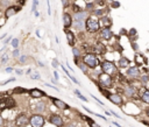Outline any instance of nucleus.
Wrapping results in <instances>:
<instances>
[{
  "mask_svg": "<svg viewBox=\"0 0 149 127\" xmlns=\"http://www.w3.org/2000/svg\"><path fill=\"white\" fill-rule=\"evenodd\" d=\"M146 114H147V116L149 117V107H148V108H147V110H146Z\"/></svg>",
  "mask_w": 149,
  "mask_h": 127,
  "instance_id": "51",
  "label": "nucleus"
},
{
  "mask_svg": "<svg viewBox=\"0 0 149 127\" xmlns=\"http://www.w3.org/2000/svg\"><path fill=\"white\" fill-rule=\"evenodd\" d=\"M12 46H13L14 49H16V48L19 47V40H18V39H13V40H12Z\"/></svg>",
  "mask_w": 149,
  "mask_h": 127,
  "instance_id": "28",
  "label": "nucleus"
},
{
  "mask_svg": "<svg viewBox=\"0 0 149 127\" xmlns=\"http://www.w3.org/2000/svg\"><path fill=\"white\" fill-rule=\"evenodd\" d=\"M47 4H48V14L50 15V14H51V11H50V2H49V0H47Z\"/></svg>",
  "mask_w": 149,
  "mask_h": 127,
  "instance_id": "41",
  "label": "nucleus"
},
{
  "mask_svg": "<svg viewBox=\"0 0 149 127\" xmlns=\"http://www.w3.org/2000/svg\"><path fill=\"white\" fill-rule=\"evenodd\" d=\"M74 95L77 96V97H78L79 99H82L83 101H85V103H87V101H89V100H87V98H85L84 96H82V95H80V91H79V90H74Z\"/></svg>",
  "mask_w": 149,
  "mask_h": 127,
  "instance_id": "24",
  "label": "nucleus"
},
{
  "mask_svg": "<svg viewBox=\"0 0 149 127\" xmlns=\"http://www.w3.org/2000/svg\"><path fill=\"white\" fill-rule=\"evenodd\" d=\"M29 95L32 96L33 98H41V97H44L46 93L43 91L38 90V89H32V90L29 91Z\"/></svg>",
  "mask_w": 149,
  "mask_h": 127,
  "instance_id": "17",
  "label": "nucleus"
},
{
  "mask_svg": "<svg viewBox=\"0 0 149 127\" xmlns=\"http://www.w3.org/2000/svg\"><path fill=\"white\" fill-rule=\"evenodd\" d=\"M98 79H99V83L102 88H106V89H110L113 86V79H112V76L107 74H100L99 75V77H98Z\"/></svg>",
  "mask_w": 149,
  "mask_h": 127,
  "instance_id": "4",
  "label": "nucleus"
},
{
  "mask_svg": "<svg viewBox=\"0 0 149 127\" xmlns=\"http://www.w3.org/2000/svg\"><path fill=\"white\" fill-rule=\"evenodd\" d=\"M141 80H142V82H143L144 84H146V83H147V82L149 80V77H148V76H143V77L141 78Z\"/></svg>",
  "mask_w": 149,
  "mask_h": 127,
  "instance_id": "35",
  "label": "nucleus"
},
{
  "mask_svg": "<svg viewBox=\"0 0 149 127\" xmlns=\"http://www.w3.org/2000/svg\"><path fill=\"white\" fill-rule=\"evenodd\" d=\"M20 10H21L20 7H14V6H11V7L6 8L5 16H6V18H11V16H13L14 14H16V12L20 11Z\"/></svg>",
  "mask_w": 149,
  "mask_h": 127,
  "instance_id": "14",
  "label": "nucleus"
},
{
  "mask_svg": "<svg viewBox=\"0 0 149 127\" xmlns=\"http://www.w3.org/2000/svg\"><path fill=\"white\" fill-rule=\"evenodd\" d=\"M111 127H112V126H111Z\"/></svg>",
  "mask_w": 149,
  "mask_h": 127,
  "instance_id": "56",
  "label": "nucleus"
},
{
  "mask_svg": "<svg viewBox=\"0 0 149 127\" xmlns=\"http://www.w3.org/2000/svg\"><path fill=\"white\" fill-rule=\"evenodd\" d=\"M30 78H32V79H40V78H41V76H40L38 72H34V74L30 75Z\"/></svg>",
  "mask_w": 149,
  "mask_h": 127,
  "instance_id": "29",
  "label": "nucleus"
},
{
  "mask_svg": "<svg viewBox=\"0 0 149 127\" xmlns=\"http://www.w3.org/2000/svg\"><path fill=\"white\" fill-rule=\"evenodd\" d=\"M13 92H14V93H19V95H20V93H25V92H28V91H27L26 89H23V88H15V89L13 90Z\"/></svg>",
  "mask_w": 149,
  "mask_h": 127,
  "instance_id": "26",
  "label": "nucleus"
},
{
  "mask_svg": "<svg viewBox=\"0 0 149 127\" xmlns=\"http://www.w3.org/2000/svg\"><path fill=\"white\" fill-rule=\"evenodd\" d=\"M61 67H62V69H63V71H64V72H65V75H66V76L69 77L70 79H71V80H72V82H74V84H78V85L80 84L79 82H78V79H76V78H74V76H72V75L70 74V72H69V71H68V70L65 69V67H64V65H61Z\"/></svg>",
  "mask_w": 149,
  "mask_h": 127,
  "instance_id": "21",
  "label": "nucleus"
},
{
  "mask_svg": "<svg viewBox=\"0 0 149 127\" xmlns=\"http://www.w3.org/2000/svg\"><path fill=\"white\" fill-rule=\"evenodd\" d=\"M12 70H13L12 68H7V69H6V72H11Z\"/></svg>",
  "mask_w": 149,
  "mask_h": 127,
  "instance_id": "46",
  "label": "nucleus"
},
{
  "mask_svg": "<svg viewBox=\"0 0 149 127\" xmlns=\"http://www.w3.org/2000/svg\"><path fill=\"white\" fill-rule=\"evenodd\" d=\"M72 54H74V57H80V51H79V49L78 48H74V47H72Z\"/></svg>",
  "mask_w": 149,
  "mask_h": 127,
  "instance_id": "27",
  "label": "nucleus"
},
{
  "mask_svg": "<svg viewBox=\"0 0 149 127\" xmlns=\"http://www.w3.org/2000/svg\"><path fill=\"white\" fill-rule=\"evenodd\" d=\"M102 13H104V11H102V10H98V11H94V14H96V15H101Z\"/></svg>",
  "mask_w": 149,
  "mask_h": 127,
  "instance_id": "38",
  "label": "nucleus"
},
{
  "mask_svg": "<svg viewBox=\"0 0 149 127\" xmlns=\"http://www.w3.org/2000/svg\"><path fill=\"white\" fill-rule=\"evenodd\" d=\"M0 103H1V100H0Z\"/></svg>",
  "mask_w": 149,
  "mask_h": 127,
  "instance_id": "55",
  "label": "nucleus"
},
{
  "mask_svg": "<svg viewBox=\"0 0 149 127\" xmlns=\"http://www.w3.org/2000/svg\"><path fill=\"white\" fill-rule=\"evenodd\" d=\"M49 122L53 124V125H55V126H57V127H62L64 125V120L58 116V114H53V116H50Z\"/></svg>",
  "mask_w": 149,
  "mask_h": 127,
  "instance_id": "7",
  "label": "nucleus"
},
{
  "mask_svg": "<svg viewBox=\"0 0 149 127\" xmlns=\"http://www.w3.org/2000/svg\"><path fill=\"white\" fill-rule=\"evenodd\" d=\"M19 54H20L19 49H18V48H16V49H14V51H13V56H14V57H18V56H19Z\"/></svg>",
  "mask_w": 149,
  "mask_h": 127,
  "instance_id": "32",
  "label": "nucleus"
},
{
  "mask_svg": "<svg viewBox=\"0 0 149 127\" xmlns=\"http://www.w3.org/2000/svg\"><path fill=\"white\" fill-rule=\"evenodd\" d=\"M85 28L87 32L90 33H96L99 30V21L97 20V19H93V18H89L87 20H86V23H85Z\"/></svg>",
  "mask_w": 149,
  "mask_h": 127,
  "instance_id": "3",
  "label": "nucleus"
},
{
  "mask_svg": "<svg viewBox=\"0 0 149 127\" xmlns=\"http://www.w3.org/2000/svg\"><path fill=\"white\" fill-rule=\"evenodd\" d=\"M141 99H142V101H143V103L149 104V90H146L143 93H142V96H141Z\"/></svg>",
  "mask_w": 149,
  "mask_h": 127,
  "instance_id": "22",
  "label": "nucleus"
},
{
  "mask_svg": "<svg viewBox=\"0 0 149 127\" xmlns=\"http://www.w3.org/2000/svg\"><path fill=\"white\" fill-rule=\"evenodd\" d=\"M127 75L129 77H132V78H138V77H140V75H141V71L139 70L138 67H130L127 70Z\"/></svg>",
  "mask_w": 149,
  "mask_h": 127,
  "instance_id": "11",
  "label": "nucleus"
},
{
  "mask_svg": "<svg viewBox=\"0 0 149 127\" xmlns=\"http://www.w3.org/2000/svg\"><path fill=\"white\" fill-rule=\"evenodd\" d=\"M74 20L76 21H84L86 18H87V12L86 11H80V12H77L74 13Z\"/></svg>",
  "mask_w": 149,
  "mask_h": 127,
  "instance_id": "16",
  "label": "nucleus"
},
{
  "mask_svg": "<svg viewBox=\"0 0 149 127\" xmlns=\"http://www.w3.org/2000/svg\"><path fill=\"white\" fill-rule=\"evenodd\" d=\"M62 4H63V7L65 8L66 6L69 5V2H68V0H62Z\"/></svg>",
  "mask_w": 149,
  "mask_h": 127,
  "instance_id": "40",
  "label": "nucleus"
},
{
  "mask_svg": "<svg viewBox=\"0 0 149 127\" xmlns=\"http://www.w3.org/2000/svg\"><path fill=\"white\" fill-rule=\"evenodd\" d=\"M66 127H76V125H74V122H71V124H69V125H68Z\"/></svg>",
  "mask_w": 149,
  "mask_h": 127,
  "instance_id": "44",
  "label": "nucleus"
},
{
  "mask_svg": "<svg viewBox=\"0 0 149 127\" xmlns=\"http://www.w3.org/2000/svg\"><path fill=\"white\" fill-rule=\"evenodd\" d=\"M123 92H125L128 97H132V96H134V93H135V89H134L133 86L128 85V86H126V88L123 89Z\"/></svg>",
  "mask_w": 149,
  "mask_h": 127,
  "instance_id": "20",
  "label": "nucleus"
},
{
  "mask_svg": "<svg viewBox=\"0 0 149 127\" xmlns=\"http://www.w3.org/2000/svg\"><path fill=\"white\" fill-rule=\"evenodd\" d=\"M29 124L32 127H42L44 125V118L40 114H34L29 119Z\"/></svg>",
  "mask_w": 149,
  "mask_h": 127,
  "instance_id": "5",
  "label": "nucleus"
},
{
  "mask_svg": "<svg viewBox=\"0 0 149 127\" xmlns=\"http://www.w3.org/2000/svg\"><path fill=\"white\" fill-rule=\"evenodd\" d=\"M65 32V36H66V40H68V43L69 46L74 47V42H76V39H74V34L71 30H68V29H64Z\"/></svg>",
  "mask_w": 149,
  "mask_h": 127,
  "instance_id": "12",
  "label": "nucleus"
},
{
  "mask_svg": "<svg viewBox=\"0 0 149 127\" xmlns=\"http://www.w3.org/2000/svg\"><path fill=\"white\" fill-rule=\"evenodd\" d=\"M83 62L89 67L91 69H96L97 67L99 65V61H98V58L96 57V55L94 54H91V53H87L86 55L83 56Z\"/></svg>",
  "mask_w": 149,
  "mask_h": 127,
  "instance_id": "2",
  "label": "nucleus"
},
{
  "mask_svg": "<svg viewBox=\"0 0 149 127\" xmlns=\"http://www.w3.org/2000/svg\"><path fill=\"white\" fill-rule=\"evenodd\" d=\"M63 23H64V29H68V28L71 27V25H72V19H71L70 14H68V13H64L63 14Z\"/></svg>",
  "mask_w": 149,
  "mask_h": 127,
  "instance_id": "15",
  "label": "nucleus"
},
{
  "mask_svg": "<svg viewBox=\"0 0 149 127\" xmlns=\"http://www.w3.org/2000/svg\"><path fill=\"white\" fill-rule=\"evenodd\" d=\"M129 64H130L129 59H128V58H126V57H123V56L119 59V67H120V68H127Z\"/></svg>",
  "mask_w": 149,
  "mask_h": 127,
  "instance_id": "19",
  "label": "nucleus"
},
{
  "mask_svg": "<svg viewBox=\"0 0 149 127\" xmlns=\"http://www.w3.org/2000/svg\"><path fill=\"white\" fill-rule=\"evenodd\" d=\"M53 67L54 68H57V67H58V61H57V59H54L53 61Z\"/></svg>",
  "mask_w": 149,
  "mask_h": 127,
  "instance_id": "37",
  "label": "nucleus"
},
{
  "mask_svg": "<svg viewBox=\"0 0 149 127\" xmlns=\"http://www.w3.org/2000/svg\"><path fill=\"white\" fill-rule=\"evenodd\" d=\"M100 36L102 37L104 40H110V39L113 36V33H112L111 28H110V27H105V28L100 32Z\"/></svg>",
  "mask_w": 149,
  "mask_h": 127,
  "instance_id": "13",
  "label": "nucleus"
},
{
  "mask_svg": "<svg viewBox=\"0 0 149 127\" xmlns=\"http://www.w3.org/2000/svg\"><path fill=\"white\" fill-rule=\"evenodd\" d=\"M119 6H120V4H119L118 1H114V2H112V7H113V8H118Z\"/></svg>",
  "mask_w": 149,
  "mask_h": 127,
  "instance_id": "33",
  "label": "nucleus"
},
{
  "mask_svg": "<svg viewBox=\"0 0 149 127\" xmlns=\"http://www.w3.org/2000/svg\"><path fill=\"white\" fill-rule=\"evenodd\" d=\"M133 49L134 50H138V44L136 43H133Z\"/></svg>",
  "mask_w": 149,
  "mask_h": 127,
  "instance_id": "43",
  "label": "nucleus"
},
{
  "mask_svg": "<svg viewBox=\"0 0 149 127\" xmlns=\"http://www.w3.org/2000/svg\"><path fill=\"white\" fill-rule=\"evenodd\" d=\"M78 67H79L80 70H82L84 74H87V68H89V67H87L84 62H83V63H79V64H78Z\"/></svg>",
  "mask_w": 149,
  "mask_h": 127,
  "instance_id": "25",
  "label": "nucleus"
},
{
  "mask_svg": "<svg viewBox=\"0 0 149 127\" xmlns=\"http://www.w3.org/2000/svg\"><path fill=\"white\" fill-rule=\"evenodd\" d=\"M7 59H8V58H7V56H4L1 61H2V63H6V62H7Z\"/></svg>",
  "mask_w": 149,
  "mask_h": 127,
  "instance_id": "42",
  "label": "nucleus"
},
{
  "mask_svg": "<svg viewBox=\"0 0 149 127\" xmlns=\"http://www.w3.org/2000/svg\"><path fill=\"white\" fill-rule=\"evenodd\" d=\"M9 41H11V36H9V37H7V40L5 41V43H8Z\"/></svg>",
  "mask_w": 149,
  "mask_h": 127,
  "instance_id": "47",
  "label": "nucleus"
},
{
  "mask_svg": "<svg viewBox=\"0 0 149 127\" xmlns=\"http://www.w3.org/2000/svg\"><path fill=\"white\" fill-rule=\"evenodd\" d=\"M1 124H2V118L0 117V125H1Z\"/></svg>",
  "mask_w": 149,
  "mask_h": 127,
  "instance_id": "53",
  "label": "nucleus"
},
{
  "mask_svg": "<svg viewBox=\"0 0 149 127\" xmlns=\"http://www.w3.org/2000/svg\"><path fill=\"white\" fill-rule=\"evenodd\" d=\"M44 110H46V103L44 101H38L34 107V111L36 112H43Z\"/></svg>",
  "mask_w": 149,
  "mask_h": 127,
  "instance_id": "18",
  "label": "nucleus"
},
{
  "mask_svg": "<svg viewBox=\"0 0 149 127\" xmlns=\"http://www.w3.org/2000/svg\"><path fill=\"white\" fill-rule=\"evenodd\" d=\"M91 127H100V126H98V125H97L96 122H94V124H93V125H91Z\"/></svg>",
  "mask_w": 149,
  "mask_h": 127,
  "instance_id": "50",
  "label": "nucleus"
},
{
  "mask_svg": "<svg viewBox=\"0 0 149 127\" xmlns=\"http://www.w3.org/2000/svg\"><path fill=\"white\" fill-rule=\"evenodd\" d=\"M100 68L105 74L110 75V76H113V75L118 74L117 65L113 63V62H111V61H102L100 64Z\"/></svg>",
  "mask_w": 149,
  "mask_h": 127,
  "instance_id": "1",
  "label": "nucleus"
},
{
  "mask_svg": "<svg viewBox=\"0 0 149 127\" xmlns=\"http://www.w3.org/2000/svg\"><path fill=\"white\" fill-rule=\"evenodd\" d=\"M16 72H18V75H22V70H16Z\"/></svg>",
  "mask_w": 149,
  "mask_h": 127,
  "instance_id": "48",
  "label": "nucleus"
},
{
  "mask_svg": "<svg viewBox=\"0 0 149 127\" xmlns=\"http://www.w3.org/2000/svg\"><path fill=\"white\" fill-rule=\"evenodd\" d=\"M74 28H77L78 30H82L84 28V21H74Z\"/></svg>",
  "mask_w": 149,
  "mask_h": 127,
  "instance_id": "23",
  "label": "nucleus"
},
{
  "mask_svg": "<svg viewBox=\"0 0 149 127\" xmlns=\"http://www.w3.org/2000/svg\"><path fill=\"white\" fill-rule=\"evenodd\" d=\"M28 122H29V119H28L25 114H20V116L15 119V125L16 126H19V127L27 126V125H28Z\"/></svg>",
  "mask_w": 149,
  "mask_h": 127,
  "instance_id": "8",
  "label": "nucleus"
},
{
  "mask_svg": "<svg viewBox=\"0 0 149 127\" xmlns=\"http://www.w3.org/2000/svg\"><path fill=\"white\" fill-rule=\"evenodd\" d=\"M91 7H92V4H87V5H86V8H87V10H91Z\"/></svg>",
  "mask_w": 149,
  "mask_h": 127,
  "instance_id": "45",
  "label": "nucleus"
},
{
  "mask_svg": "<svg viewBox=\"0 0 149 127\" xmlns=\"http://www.w3.org/2000/svg\"><path fill=\"white\" fill-rule=\"evenodd\" d=\"M26 61H27V56H26V55H23V56H21V57H20V62H21V63H25Z\"/></svg>",
  "mask_w": 149,
  "mask_h": 127,
  "instance_id": "34",
  "label": "nucleus"
},
{
  "mask_svg": "<svg viewBox=\"0 0 149 127\" xmlns=\"http://www.w3.org/2000/svg\"><path fill=\"white\" fill-rule=\"evenodd\" d=\"M44 85H46V86H48V88H51V89H55L56 91H58V89H57L56 86H54V85H50V84H48V83H44Z\"/></svg>",
  "mask_w": 149,
  "mask_h": 127,
  "instance_id": "36",
  "label": "nucleus"
},
{
  "mask_svg": "<svg viewBox=\"0 0 149 127\" xmlns=\"http://www.w3.org/2000/svg\"><path fill=\"white\" fill-rule=\"evenodd\" d=\"M25 2H26V0H20V4L21 5H25Z\"/></svg>",
  "mask_w": 149,
  "mask_h": 127,
  "instance_id": "49",
  "label": "nucleus"
},
{
  "mask_svg": "<svg viewBox=\"0 0 149 127\" xmlns=\"http://www.w3.org/2000/svg\"><path fill=\"white\" fill-rule=\"evenodd\" d=\"M37 0H33V8H32V12H36V6H37Z\"/></svg>",
  "mask_w": 149,
  "mask_h": 127,
  "instance_id": "30",
  "label": "nucleus"
},
{
  "mask_svg": "<svg viewBox=\"0 0 149 127\" xmlns=\"http://www.w3.org/2000/svg\"><path fill=\"white\" fill-rule=\"evenodd\" d=\"M13 106H15V101L13 100L12 98H5L4 100H1V103H0V107L1 108H11V107H13Z\"/></svg>",
  "mask_w": 149,
  "mask_h": 127,
  "instance_id": "9",
  "label": "nucleus"
},
{
  "mask_svg": "<svg viewBox=\"0 0 149 127\" xmlns=\"http://www.w3.org/2000/svg\"><path fill=\"white\" fill-rule=\"evenodd\" d=\"M108 99H110L113 104H115V105H122V103H123L122 97H121L120 95H118V93L110 95V96H108Z\"/></svg>",
  "mask_w": 149,
  "mask_h": 127,
  "instance_id": "10",
  "label": "nucleus"
},
{
  "mask_svg": "<svg viewBox=\"0 0 149 127\" xmlns=\"http://www.w3.org/2000/svg\"><path fill=\"white\" fill-rule=\"evenodd\" d=\"M50 99L53 100L54 105L56 106L57 108H59V110H69L70 106L65 103V101L61 100V99H58V98H54V97H50Z\"/></svg>",
  "mask_w": 149,
  "mask_h": 127,
  "instance_id": "6",
  "label": "nucleus"
},
{
  "mask_svg": "<svg viewBox=\"0 0 149 127\" xmlns=\"http://www.w3.org/2000/svg\"><path fill=\"white\" fill-rule=\"evenodd\" d=\"M129 35H133V36H136V29L135 28H132L129 30Z\"/></svg>",
  "mask_w": 149,
  "mask_h": 127,
  "instance_id": "31",
  "label": "nucleus"
},
{
  "mask_svg": "<svg viewBox=\"0 0 149 127\" xmlns=\"http://www.w3.org/2000/svg\"><path fill=\"white\" fill-rule=\"evenodd\" d=\"M120 34H126V30H125V29H122V30H120Z\"/></svg>",
  "mask_w": 149,
  "mask_h": 127,
  "instance_id": "52",
  "label": "nucleus"
},
{
  "mask_svg": "<svg viewBox=\"0 0 149 127\" xmlns=\"http://www.w3.org/2000/svg\"><path fill=\"white\" fill-rule=\"evenodd\" d=\"M54 77H55V79L56 80L59 79V76H58V72H57V71H54Z\"/></svg>",
  "mask_w": 149,
  "mask_h": 127,
  "instance_id": "39",
  "label": "nucleus"
},
{
  "mask_svg": "<svg viewBox=\"0 0 149 127\" xmlns=\"http://www.w3.org/2000/svg\"><path fill=\"white\" fill-rule=\"evenodd\" d=\"M148 126H149V122H148Z\"/></svg>",
  "mask_w": 149,
  "mask_h": 127,
  "instance_id": "54",
  "label": "nucleus"
}]
</instances>
